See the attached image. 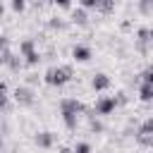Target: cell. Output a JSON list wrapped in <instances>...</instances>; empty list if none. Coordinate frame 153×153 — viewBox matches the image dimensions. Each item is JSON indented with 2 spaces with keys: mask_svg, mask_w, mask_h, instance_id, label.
Instances as JSON below:
<instances>
[{
  "mask_svg": "<svg viewBox=\"0 0 153 153\" xmlns=\"http://www.w3.org/2000/svg\"><path fill=\"white\" fill-rule=\"evenodd\" d=\"M0 14H2V2H0Z\"/></svg>",
  "mask_w": 153,
  "mask_h": 153,
  "instance_id": "2e32d148",
  "label": "cell"
},
{
  "mask_svg": "<svg viewBox=\"0 0 153 153\" xmlns=\"http://www.w3.org/2000/svg\"><path fill=\"white\" fill-rule=\"evenodd\" d=\"M72 19H74L76 24H86V19H88V17H86V12L79 7V10H72Z\"/></svg>",
  "mask_w": 153,
  "mask_h": 153,
  "instance_id": "8fae6325",
  "label": "cell"
},
{
  "mask_svg": "<svg viewBox=\"0 0 153 153\" xmlns=\"http://www.w3.org/2000/svg\"><path fill=\"white\" fill-rule=\"evenodd\" d=\"M0 143H2V136H0Z\"/></svg>",
  "mask_w": 153,
  "mask_h": 153,
  "instance_id": "e0dca14e",
  "label": "cell"
},
{
  "mask_svg": "<svg viewBox=\"0 0 153 153\" xmlns=\"http://www.w3.org/2000/svg\"><path fill=\"white\" fill-rule=\"evenodd\" d=\"M72 153H91V146H88V143H84V141H79V143L72 148Z\"/></svg>",
  "mask_w": 153,
  "mask_h": 153,
  "instance_id": "4fadbf2b",
  "label": "cell"
},
{
  "mask_svg": "<svg viewBox=\"0 0 153 153\" xmlns=\"http://www.w3.org/2000/svg\"><path fill=\"white\" fill-rule=\"evenodd\" d=\"M72 79V67H67V65H62V67H50L48 72H45V84H50V86H62V84H67Z\"/></svg>",
  "mask_w": 153,
  "mask_h": 153,
  "instance_id": "7a4b0ae2",
  "label": "cell"
},
{
  "mask_svg": "<svg viewBox=\"0 0 153 153\" xmlns=\"http://www.w3.org/2000/svg\"><path fill=\"white\" fill-rule=\"evenodd\" d=\"M57 153H72V148H60Z\"/></svg>",
  "mask_w": 153,
  "mask_h": 153,
  "instance_id": "9a60e30c",
  "label": "cell"
},
{
  "mask_svg": "<svg viewBox=\"0 0 153 153\" xmlns=\"http://www.w3.org/2000/svg\"><path fill=\"white\" fill-rule=\"evenodd\" d=\"M153 98V81H141V100Z\"/></svg>",
  "mask_w": 153,
  "mask_h": 153,
  "instance_id": "30bf717a",
  "label": "cell"
},
{
  "mask_svg": "<svg viewBox=\"0 0 153 153\" xmlns=\"http://www.w3.org/2000/svg\"><path fill=\"white\" fill-rule=\"evenodd\" d=\"M115 108H117L115 96H105V98H100V100L96 103V112H98V115H110Z\"/></svg>",
  "mask_w": 153,
  "mask_h": 153,
  "instance_id": "5b68a950",
  "label": "cell"
},
{
  "mask_svg": "<svg viewBox=\"0 0 153 153\" xmlns=\"http://www.w3.org/2000/svg\"><path fill=\"white\" fill-rule=\"evenodd\" d=\"M151 131H153V122L151 120H146L143 124H141V129H139V141L143 143V146H151Z\"/></svg>",
  "mask_w": 153,
  "mask_h": 153,
  "instance_id": "8992f818",
  "label": "cell"
},
{
  "mask_svg": "<svg viewBox=\"0 0 153 153\" xmlns=\"http://www.w3.org/2000/svg\"><path fill=\"white\" fill-rule=\"evenodd\" d=\"M5 108H7V88L0 81V110H5Z\"/></svg>",
  "mask_w": 153,
  "mask_h": 153,
  "instance_id": "7c38bea8",
  "label": "cell"
},
{
  "mask_svg": "<svg viewBox=\"0 0 153 153\" xmlns=\"http://www.w3.org/2000/svg\"><path fill=\"white\" fill-rule=\"evenodd\" d=\"M12 7H14L17 12H22V10H24V2H22V0H14V2H12Z\"/></svg>",
  "mask_w": 153,
  "mask_h": 153,
  "instance_id": "5bb4252c",
  "label": "cell"
},
{
  "mask_svg": "<svg viewBox=\"0 0 153 153\" xmlns=\"http://www.w3.org/2000/svg\"><path fill=\"white\" fill-rule=\"evenodd\" d=\"M14 100H17L19 105L29 108V105H33V91H31L29 86H17V88H14Z\"/></svg>",
  "mask_w": 153,
  "mask_h": 153,
  "instance_id": "277c9868",
  "label": "cell"
},
{
  "mask_svg": "<svg viewBox=\"0 0 153 153\" xmlns=\"http://www.w3.org/2000/svg\"><path fill=\"white\" fill-rule=\"evenodd\" d=\"M60 110H62V120H65L67 129H76V115L84 110V105L76 98H65L60 103Z\"/></svg>",
  "mask_w": 153,
  "mask_h": 153,
  "instance_id": "6da1fadb",
  "label": "cell"
},
{
  "mask_svg": "<svg viewBox=\"0 0 153 153\" xmlns=\"http://www.w3.org/2000/svg\"><path fill=\"white\" fill-rule=\"evenodd\" d=\"M91 86H93L96 91H105V88H110V76H105V74H96V76L91 79Z\"/></svg>",
  "mask_w": 153,
  "mask_h": 153,
  "instance_id": "52a82bcc",
  "label": "cell"
},
{
  "mask_svg": "<svg viewBox=\"0 0 153 153\" xmlns=\"http://www.w3.org/2000/svg\"><path fill=\"white\" fill-rule=\"evenodd\" d=\"M53 141H55V134H53V131H41V134H36V143H38L41 148L53 146Z\"/></svg>",
  "mask_w": 153,
  "mask_h": 153,
  "instance_id": "ba28073f",
  "label": "cell"
},
{
  "mask_svg": "<svg viewBox=\"0 0 153 153\" xmlns=\"http://www.w3.org/2000/svg\"><path fill=\"white\" fill-rule=\"evenodd\" d=\"M19 53L26 57V65H36V62L41 60V55L36 53V48H33V41H31V38L22 41V45H19Z\"/></svg>",
  "mask_w": 153,
  "mask_h": 153,
  "instance_id": "3957f363",
  "label": "cell"
},
{
  "mask_svg": "<svg viewBox=\"0 0 153 153\" xmlns=\"http://www.w3.org/2000/svg\"><path fill=\"white\" fill-rule=\"evenodd\" d=\"M72 55H74V60H79V62H86V60L91 57V48H86V45H74Z\"/></svg>",
  "mask_w": 153,
  "mask_h": 153,
  "instance_id": "9c48e42d",
  "label": "cell"
}]
</instances>
